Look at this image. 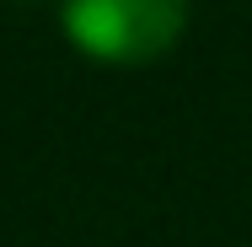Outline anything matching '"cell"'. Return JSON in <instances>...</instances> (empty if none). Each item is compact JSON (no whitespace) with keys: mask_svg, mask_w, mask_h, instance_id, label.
I'll return each instance as SVG.
<instances>
[{"mask_svg":"<svg viewBox=\"0 0 252 247\" xmlns=\"http://www.w3.org/2000/svg\"><path fill=\"white\" fill-rule=\"evenodd\" d=\"M188 27V0H64V33L102 65H151Z\"/></svg>","mask_w":252,"mask_h":247,"instance_id":"cell-1","label":"cell"}]
</instances>
